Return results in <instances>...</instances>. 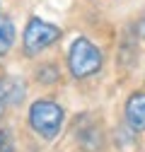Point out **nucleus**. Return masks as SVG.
<instances>
[{
  "label": "nucleus",
  "mask_w": 145,
  "mask_h": 152,
  "mask_svg": "<svg viewBox=\"0 0 145 152\" xmlns=\"http://www.w3.org/2000/svg\"><path fill=\"white\" fill-rule=\"evenodd\" d=\"M68 65H70V72L75 75L78 80L82 77H89L94 75L99 68H102V53L97 46H92L85 36L72 41L70 51H68Z\"/></svg>",
  "instance_id": "1"
},
{
  "label": "nucleus",
  "mask_w": 145,
  "mask_h": 152,
  "mask_svg": "<svg viewBox=\"0 0 145 152\" xmlns=\"http://www.w3.org/2000/svg\"><path fill=\"white\" fill-rule=\"evenodd\" d=\"M29 123L41 138L51 140V138L58 135V130L63 126V109L58 104H53V102L39 99L29 109Z\"/></svg>",
  "instance_id": "2"
},
{
  "label": "nucleus",
  "mask_w": 145,
  "mask_h": 152,
  "mask_svg": "<svg viewBox=\"0 0 145 152\" xmlns=\"http://www.w3.org/2000/svg\"><path fill=\"white\" fill-rule=\"evenodd\" d=\"M58 39H61V29L58 27H53V24L34 17V20H29V24L24 29V51L29 56H34V53L48 48L53 41H58Z\"/></svg>",
  "instance_id": "3"
},
{
  "label": "nucleus",
  "mask_w": 145,
  "mask_h": 152,
  "mask_svg": "<svg viewBox=\"0 0 145 152\" xmlns=\"http://www.w3.org/2000/svg\"><path fill=\"white\" fill-rule=\"evenodd\" d=\"M126 118L133 130H145V94L135 92L126 102Z\"/></svg>",
  "instance_id": "4"
},
{
  "label": "nucleus",
  "mask_w": 145,
  "mask_h": 152,
  "mask_svg": "<svg viewBox=\"0 0 145 152\" xmlns=\"http://www.w3.org/2000/svg\"><path fill=\"white\" fill-rule=\"evenodd\" d=\"M12 41H15V27L10 22V17L0 15V56H5L12 48Z\"/></svg>",
  "instance_id": "5"
},
{
  "label": "nucleus",
  "mask_w": 145,
  "mask_h": 152,
  "mask_svg": "<svg viewBox=\"0 0 145 152\" xmlns=\"http://www.w3.org/2000/svg\"><path fill=\"white\" fill-rule=\"evenodd\" d=\"M0 152H12V145H10V135L5 130H0Z\"/></svg>",
  "instance_id": "6"
},
{
  "label": "nucleus",
  "mask_w": 145,
  "mask_h": 152,
  "mask_svg": "<svg viewBox=\"0 0 145 152\" xmlns=\"http://www.w3.org/2000/svg\"><path fill=\"white\" fill-rule=\"evenodd\" d=\"M5 99H7V85H5V80H0V113L5 109Z\"/></svg>",
  "instance_id": "7"
},
{
  "label": "nucleus",
  "mask_w": 145,
  "mask_h": 152,
  "mask_svg": "<svg viewBox=\"0 0 145 152\" xmlns=\"http://www.w3.org/2000/svg\"><path fill=\"white\" fill-rule=\"evenodd\" d=\"M138 34H140V39H145V15L140 17V22H138Z\"/></svg>",
  "instance_id": "8"
}]
</instances>
